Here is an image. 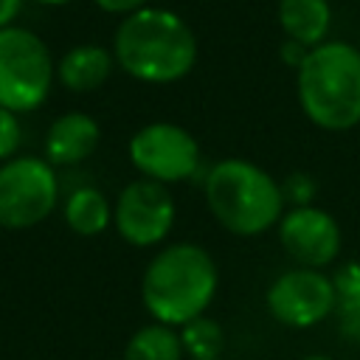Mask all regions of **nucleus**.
Wrapping results in <instances>:
<instances>
[{"instance_id":"18","label":"nucleus","mask_w":360,"mask_h":360,"mask_svg":"<svg viewBox=\"0 0 360 360\" xmlns=\"http://www.w3.org/2000/svg\"><path fill=\"white\" fill-rule=\"evenodd\" d=\"M281 191H284V202H292V208H295V205H309V200L315 194V186L307 174L295 172L281 183Z\"/></svg>"},{"instance_id":"20","label":"nucleus","mask_w":360,"mask_h":360,"mask_svg":"<svg viewBox=\"0 0 360 360\" xmlns=\"http://www.w3.org/2000/svg\"><path fill=\"white\" fill-rule=\"evenodd\" d=\"M101 11H107V14H132V11H138V8H146L149 6V0H93Z\"/></svg>"},{"instance_id":"6","label":"nucleus","mask_w":360,"mask_h":360,"mask_svg":"<svg viewBox=\"0 0 360 360\" xmlns=\"http://www.w3.org/2000/svg\"><path fill=\"white\" fill-rule=\"evenodd\" d=\"M56 200V169L45 158L20 155L0 163V228H34L53 214Z\"/></svg>"},{"instance_id":"11","label":"nucleus","mask_w":360,"mask_h":360,"mask_svg":"<svg viewBox=\"0 0 360 360\" xmlns=\"http://www.w3.org/2000/svg\"><path fill=\"white\" fill-rule=\"evenodd\" d=\"M101 141V127L87 112H65L45 132V160L56 166H76L87 160Z\"/></svg>"},{"instance_id":"1","label":"nucleus","mask_w":360,"mask_h":360,"mask_svg":"<svg viewBox=\"0 0 360 360\" xmlns=\"http://www.w3.org/2000/svg\"><path fill=\"white\" fill-rule=\"evenodd\" d=\"M115 65L146 84H172L191 73L197 65V37L191 25L158 6L127 14L112 37Z\"/></svg>"},{"instance_id":"2","label":"nucleus","mask_w":360,"mask_h":360,"mask_svg":"<svg viewBox=\"0 0 360 360\" xmlns=\"http://www.w3.org/2000/svg\"><path fill=\"white\" fill-rule=\"evenodd\" d=\"M219 273L211 253L191 242L163 248L143 270L141 298L152 321L186 326L205 315L217 295Z\"/></svg>"},{"instance_id":"21","label":"nucleus","mask_w":360,"mask_h":360,"mask_svg":"<svg viewBox=\"0 0 360 360\" xmlns=\"http://www.w3.org/2000/svg\"><path fill=\"white\" fill-rule=\"evenodd\" d=\"M307 53H309V48H304V45H298V42H292V39H287V42L281 45V56H284V62L292 65L295 70L301 68V62L307 59Z\"/></svg>"},{"instance_id":"14","label":"nucleus","mask_w":360,"mask_h":360,"mask_svg":"<svg viewBox=\"0 0 360 360\" xmlns=\"http://www.w3.org/2000/svg\"><path fill=\"white\" fill-rule=\"evenodd\" d=\"M62 217L76 236H98L112 222V208L98 188L82 186V188L70 191V197L65 200Z\"/></svg>"},{"instance_id":"15","label":"nucleus","mask_w":360,"mask_h":360,"mask_svg":"<svg viewBox=\"0 0 360 360\" xmlns=\"http://www.w3.org/2000/svg\"><path fill=\"white\" fill-rule=\"evenodd\" d=\"M183 354L180 332L158 321L135 329L124 349V360H183Z\"/></svg>"},{"instance_id":"4","label":"nucleus","mask_w":360,"mask_h":360,"mask_svg":"<svg viewBox=\"0 0 360 360\" xmlns=\"http://www.w3.org/2000/svg\"><path fill=\"white\" fill-rule=\"evenodd\" d=\"M202 191L214 219L236 236H259L270 231L278 225L287 205L281 183H276V177L262 166L242 158L214 163L205 174Z\"/></svg>"},{"instance_id":"22","label":"nucleus","mask_w":360,"mask_h":360,"mask_svg":"<svg viewBox=\"0 0 360 360\" xmlns=\"http://www.w3.org/2000/svg\"><path fill=\"white\" fill-rule=\"evenodd\" d=\"M22 0H0V28L14 25V17L20 14Z\"/></svg>"},{"instance_id":"23","label":"nucleus","mask_w":360,"mask_h":360,"mask_svg":"<svg viewBox=\"0 0 360 360\" xmlns=\"http://www.w3.org/2000/svg\"><path fill=\"white\" fill-rule=\"evenodd\" d=\"M34 3H39V6H65L70 0H34Z\"/></svg>"},{"instance_id":"17","label":"nucleus","mask_w":360,"mask_h":360,"mask_svg":"<svg viewBox=\"0 0 360 360\" xmlns=\"http://www.w3.org/2000/svg\"><path fill=\"white\" fill-rule=\"evenodd\" d=\"M20 143H22V127L17 121V112L0 107V163L11 160Z\"/></svg>"},{"instance_id":"19","label":"nucleus","mask_w":360,"mask_h":360,"mask_svg":"<svg viewBox=\"0 0 360 360\" xmlns=\"http://www.w3.org/2000/svg\"><path fill=\"white\" fill-rule=\"evenodd\" d=\"M338 307H340V318H343V332L352 338H360V295L352 301H343Z\"/></svg>"},{"instance_id":"12","label":"nucleus","mask_w":360,"mask_h":360,"mask_svg":"<svg viewBox=\"0 0 360 360\" xmlns=\"http://www.w3.org/2000/svg\"><path fill=\"white\" fill-rule=\"evenodd\" d=\"M115 56L101 45H73L56 62V79L73 93H90L101 87L112 73Z\"/></svg>"},{"instance_id":"24","label":"nucleus","mask_w":360,"mask_h":360,"mask_svg":"<svg viewBox=\"0 0 360 360\" xmlns=\"http://www.w3.org/2000/svg\"><path fill=\"white\" fill-rule=\"evenodd\" d=\"M304 360H332V357H326V354H309V357H304Z\"/></svg>"},{"instance_id":"5","label":"nucleus","mask_w":360,"mask_h":360,"mask_svg":"<svg viewBox=\"0 0 360 360\" xmlns=\"http://www.w3.org/2000/svg\"><path fill=\"white\" fill-rule=\"evenodd\" d=\"M56 79L48 45L28 28H0V107L11 112L37 110Z\"/></svg>"},{"instance_id":"9","label":"nucleus","mask_w":360,"mask_h":360,"mask_svg":"<svg viewBox=\"0 0 360 360\" xmlns=\"http://www.w3.org/2000/svg\"><path fill=\"white\" fill-rule=\"evenodd\" d=\"M264 304L278 323L292 329H309L338 307V295L326 273L312 267H295L273 278L264 292Z\"/></svg>"},{"instance_id":"10","label":"nucleus","mask_w":360,"mask_h":360,"mask_svg":"<svg viewBox=\"0 0 360 360\" xmlns=\"http://www.w3.org/2000/svg\"><path fill=\"white\" fill-rule=\"evenodd\" d=\"M278 242L301 267L321 270L340 253V225L315 205H295L278 219Z\"/></svg>"},{"instance_id":"13","label":"nucleus","mask_w":360,"mask_h":360,"mask_svg":"<svg viewBox=\"0 0 360 360\" xmlns=\"http://www.w3.org/2000/svg\"><path fill=\"white\" fill-rule=\"evenodd\" d=\"M278 25L287 39L312 51L326 42V31L332 25V6L329 0H278Z\"/></svg>"},{"instance_id":"7","label":"nucleus","mask_w":360,"mask_h":360,"mask_svg":"<svg viewBox=\"0 0 360 360\" xmlns=\"http://www.w3.org/2000/svg\"><path fill=\"white\" fill-rule=\"evenodd\" d=\"M129 163L155 183H183L200 166L197 138L172 121H152L129 138Z\"/></svg>"},{"instance_id":"8","label":"nucleus","mask_w":360,"mask_h":360,"mask_svg":"<svg viewBox=\"0 0 360 360\" xmlns=\"http://www.w3.org/2000/svg\"><path fill=\"white\" fill-rule=\"evenodd\" d=\"M174 200L163 183L132 180L112 205V225L124 242L132 248L160 245L174 228Z\"/></svg>"},{"instance_id":"16","label":"nucleus","mask_w":360,"mask_h":360,"mask_svg":"<svg viewBox=\"0 0 360 360\" xmlns=\"http://www.w3.org/2000/svg\"><path fill=\"white\" fill-rule=\"evenodd\" d=\"M180 340H183V352L191 360H219V354L225 349V335H222L219 323L205 315L186 323L180 329Z\"/></svg>"},{"instance_id":"3","label":"nucleus","mask_w":360,"mask_h":360,"mask_svg":"<svg viewBox=\"0 0 360 360\" xmlns=\"http://www.w3.org/2000/svg\"><path fill=\"white\" fill-rule=\"evenodd\" d=\"M295 73L298 104L315 127L346 132L360 124V48L326 39L307 53Z\"/></svg>"}]
</instances>
